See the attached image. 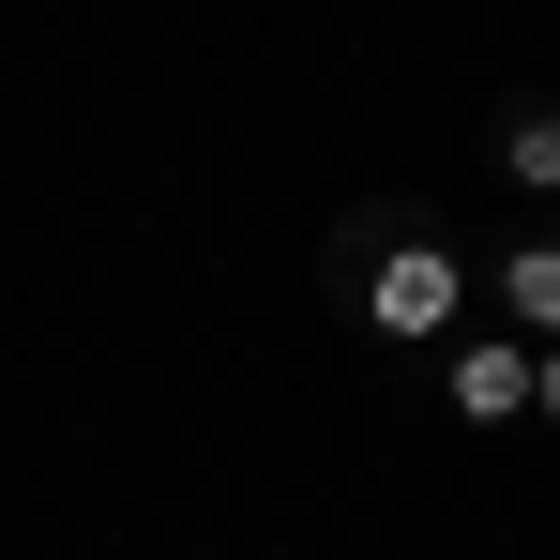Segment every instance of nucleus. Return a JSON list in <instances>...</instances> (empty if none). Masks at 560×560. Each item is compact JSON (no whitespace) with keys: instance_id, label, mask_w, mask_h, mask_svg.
<instances>
[{"instance_id":"nucleus-4","label":"nucleus","mask_w":560,"mask_h":560,"mask_svg":"<svg viewBox=\"0 0 560 560\" xmlns=\"http://www.w3.org/2000/svg\"><path fill=\"white\" fill-rule=\"evenodd\" d=\"M500 183H515V197H560V106L546 92L500 106Z\"/></svg>"},{"instance_id":"nucleus-5","label":"nucleus","mask_w":560,"mask_h":560,"mask_svg":"<svg viewBox=\"0 0 560 560\" xmlns=\"http://www.w3.org/2000/svg\"><path fill=\"white\" fill-rule=\"evenodd\" d=\"M530 409H546V424H560V349H530Z\"/></svg>"},{"instance_id":"nucleus-1","label":"nucleus","mask_w":560,"mask_h":560,"mask_svg":"<svg viewBox=\"0 0 560 560\" xmlns=\"http://www.w3.org/2000/svg\"><path fill=\"white\" fill-rule=\"evenodd\" d=\"M334 288H349V318L394 334V349H455L469 318V258L440 212H409V197H364L349 228H334Z\"/></svg>"},{"instance_id":"nucleus-3","label":"nucleus","mask_w":560,"mask_h":560,"mask_svg":"<svg viewBox=\"0 0 560 560\" xmlns=\"http://www.w3.org/2000/svg\"><path fill=\"white\" fill-rule=\"evenodd\" d=\"M500 318H515V334H530V349H560V243H500Z\"/></svg>"},{"instance_id":"nucleus-2","label":"nucleus","mask_w":560,"mask_h":560,"mask_svg":"<svg viewBox=\"0 0 560 560\" xmlns=\"http://www.w3.org/2000/svg\"><path fill=\"white\" fill-rule=\"evenodd\" d=\"M440 378H455V424H515L530 409V334H455Z\"/></svg>"}]
</instances>
